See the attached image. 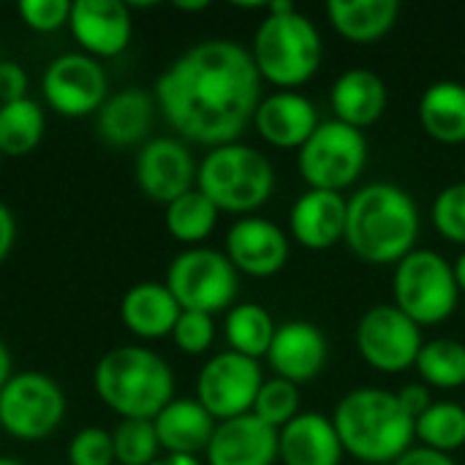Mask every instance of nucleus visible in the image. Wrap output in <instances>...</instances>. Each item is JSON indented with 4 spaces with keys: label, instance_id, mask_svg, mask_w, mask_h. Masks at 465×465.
Masks as SVG:
<instances>
[{
    "label": "nucleus",
    "instance_id": "nucleus-1",
    "mask_svg": "<svg viewBox=\"0 0 465 465\" xmlns=\"http://www.w3.org/2000/svg\"><path fill=\"white\" fill-rule=\"evenodd\" d=\"M262 84L248 46L207 38L163 68L153 98L180 139L213 150L240 142L264 98Z\"/></svg>",
    "mask_w": 465,
    "mask_h": 465
},
{
    "label": "nucleus",
    "instance_id": "nucleus-2",
    "mask_svg": "<svg viewBox=\"0 0 465 465\" xmlns=\"http://www.w3.org/2000/svg\"><path fill=\"white\" fill-rule=\"evenodd\" d=\"M422 232L417 199L395 183H368L349 196L346 237L349 251L371 267H395Z\"/></svg>",
    "mask_w": 465,
    "mask_h": 465
},
{
    "label": "nucleus",
    "instance_id": "nucleus-3",
    "mask_svg": "<svg viewBox=\"0 0 465 465\" xmlns=\"http://www.w3.org/2000/svg\"><path fill=\"white\" fill-rule=\"evenodd\" d=\"M343 452L365 465H392L414 447V420L398 395L381 387L346 392L332 414Z\"/></svg>",
    "mask_w": 465,
    "mask_h": 465
},
{
    "label": "nucleus",
    "instance_id": "nucleus-4",
    "mask_svg": "<svg viewBox=\"0 0 465 465\" xmlns=\"http://www.w3.org/2000/svg\"><path fill=\"white\" fill-rule=\"evenodd\" d=\"M251 57L262 82H270L278 90H297L322 68V33L294 3H270L267 16L253 33Z\"/></svg>",
    "mask_w": 465,
    "mask_h": 465
},
{
    "label": "nucleus",
    "instance_id": "nucleus-5",
    "mask_svg": "<svg viewBox=\"0 0 465 465\" xmlns=\"http://www.w3.org/2000/svg\"><path fill=\"white\" fill-rule=\"evenodd\" d=\"M98 401L120 420H155L174 401V373L169 362L142 346L106 351L93 373Z\"/></svg>",
    "mask_w": 465,
    "mask_h": 465
},
{
    "label": "nucleus",
    "instance_id": "nucleus-6",
    "mask_svg": "<svg viewBox=\"0 0 465 465\" xmlns=\"http://www.w3.org/2000/svg\"><path fill=\"white\" fill-rule=\"evenodd\" d=\"M196 188L221 213L248 218L272 199L275 166L251 144H221L207 150V155L199 161Z\"/></svg>",
    "mask_w": 465,
    "mask_h": 465
},
{
    "label": "nucleus",
    "instance_id": "nucleus-7",
    "mask_svg": "<svg viewBox=\"0 0 465 465\" xmlns=\"http://www.w3.org/2000/svg\"><path fill=\"white\" fill-rule=\"evenodd\" d=\"M460 289L452 264L433 248H417L392 270V305L414 324L436 327L452 319Z\"/></svg>",
    "mask_w": 465,
    "mask_h": 465
},
{
    "label": "nucleus",
    "instance_id": "nucleus-8",
    "mask_svg": "<svg viewBox=\"0 0 465 465\" xmlns=\"http://www.w3.org/2000/svg\"><path fill=\"white\" fill-rule=\"evenodd\" d=\"M368 136L346 123L322 120L308 142L297 150V172L313 191L343 193L362 177L368 166Z\"/></svg>",
    "mask_w": 465,
    "mask_h": 465
},
{
    "label": "nucleus",
    "instance_id": "nucleus-9",
    "mask_svg": "<svg viewBox=\"0 0 465 465\" xmlns=\"http://www.w3.org/2000/svg\"><path fill=\"white\" fill-rule=\"evenodd\" d=\"M166 289L183 311L215 316L234 308L240 292V272L223 251L215 248H185L166 270Z\"/></svg>",
    "mask_w": 465,
    "mask_h": 465
},
{
    "label": "nucleus",
    "instance_id": "nucleus-10",
    "mask_svg": "<svg viewBox=\"0 0 465 465\" xmlns=\"http://www.w3.org/2000/svg\"><path fill=\"white\" fill-rule=\"evenodd\" d=\"M65 417V392L38 371L14 373L0 390V428L16 441L49 439Z\"/></svg>",
    "mask_w": 465,
    "mask_h": 465
},
{
    "label": "nucleus",
    "instance_id": "nucleus-11",
    "mask_svg": "<svg viewBox=\"0 0 465 465\" xmlns=\"http://www.w3.org/2000/svg\"><path fill=\"white\" fill-rule=\"evenodd\" d=\"M354 343L362 362L384 376L411 371L425 346L422 327L414 324L392 302L368 308L354 330Z\"/></svg>",
    "mask_w": 465,
    "mask_h": 465
},
{
    "label": "nucleus",
    "instance_id": "nucleus-12",
    "mask_svg": "<svg viewBox=\"0 0 465 465\" xmlns=\"http://www.w3.org/2000/svg\"><path fill=\"white\" fill-rule=\"evenodd\" d=\"M262 384V362L226 349L202 365L196 376V401L213 414L215 422H226L253 411Z\"/></svg>",
    "mask_w": 465,
    "mask_h": 465
},
{
    "label": "nucleus",
    "instance_id": "nucleus-13",
    "mask_svg": "<svg viewBox=\"0 0 465 465\" xmlns=\"http://www.w3.org/2000/svg\"><path fill=\"white\" fill-rule=\"evenodd\" d=\"M41 93L49 109L63 117L98 114L106 95V71L95 57L84 52H68L54 57L41 79Z\"/></svg>",
    "mask_w": 465,
    "mask_h": 465
},
{
    "label": "nucleus",
    "instance_id": "nucleus-14",
    "mask_svg": "<svg viewBox=\"0 0 465 465\" xmlns=\"http://www.w3.org/2000/svg\"><path fill=\"white\" fill-rule=\"evenodd\" d=\"M196 172L199 163L193 161L191 147L177 136L150 139L136 155L139 191L163 207L196 188Z\"/></svg>",
    "mask_w": 465,
    "mask_h": 465
},
{
    "label": "nucleus",
    "instance_id": "nucleus-15",
    "mask_svg": "<svg viewBox=\"0 0 465 465\" xmlns=\"http://www.w3.org/2000/svg\"><path fill=\"white\" fill-rule=\"evenodd\" d=\"M229 262L240 275L248 278H272L278 275L292 256V237L272 221L248 215L237 218L226 232Z\"/></svg>",
    "mask_w": 465,
    "mask_h": 465
},
{
    "label": "nucleus",
    "instance_id": "nucleus-16",
    "mask_svg": "<svg viewBox=\"0 0 465 465\" xmlns=\"http://www.w3.org/2000/svg\"><path fill=\"white\" fill-rule=\"evenodd\" d=\"M264 360L270 362L272 376L300 387L322 376L330 360V346L324 332L313 322L292 319L278 324L272 346Z\"/></svg>",
    "mask_w": 465,
    "mask_h": 465
},
{
    "label": "nucleus",
    "instance_id": "nucleus-17",
    "mask_svg": "<svg viewBox=\"0 0 465 465\" xmlns=\"http://www.w3.org/2000/svg\"><path fill=\"white\" fill-rule=\"evenodd\" d=\"M68 27L90 57H117L134 35L131 8L120 0H74Z\"/></svg>",
    "mask_w": 465,
    "mask_h": 465
},
{
    "label": "nucleus",
    "instance_id": "nucleus-18",
    "mask_svg": "<svg viewBox=\"0 0 465 465\" xmlns=\"http://www.w3.org/2000/svg\"><path fill=\"white\" fill-rule=\"evenodd\" d=\"M319 123V109L308 95L300 90H275L259 101L251 125L270 147L300 150Z\"/></svg>",
    "mask_w": 465,
    "mask_h": 465
},
{
    "label": "nucleus",
    "instance_id": "nucleus-19",
    "mask_svg": "<svg viewBox=\"0 0 465 465\" xmlns=\"http://www.w3.org/2000/svg\"><path fill=\"white\" fill-rule=\"evenodd\" d=\"M346 210L349 196L308 188L289 210V237L305 251H330L346 237Z\"/></svg>",
    "mask_w": 465,
    "mask_h": 465
},
{
    "label": "nucleus",
    "instance_id": "nucleus-20",
    "mask_svg": "<svg viewBox=\"0 0 465 465\" xmlns=\"http://www.w3.org/2000/svg\"><path fill=\"white\" fill-rule=\"evenodd\" d=\"M204 458L207 465H275L278 430L253 414L218 422Z\"/></svg>",
    "mask_w": 465,
    "mask_h": 465
},
{
    "label": "nucleus",
    "instance_id": "nucleus-21",
    "mask_svg": "<svg viewBox=\"0 0 465 465\" xmlns=\"http://www.w3.org/2000/svg\"><path fill=\"white\" fill-rule=\"evenodd\" d=\"M346 458L332 417L322 411H300L278 430V463L341 465Z\"/></svg>",
    "mask_w": 465,
    "mask_h": 465
},
{
    "label": "nucleus",
    "instance_id": "nucleus-22",
    "mask_svg": "<svg viewBox=\"0 0 465 465\" xmlns=\"http://www.w3.org/2000/svg\"><path fill=\"white\" fill-rule=\"evenodd\" d=\"M390 104L387 82L371 68H349L330 87V106L338 123L357 131L376 125Z\"/></svg>",
    "mask_w": 465,
    "mask_h": 465
},
{
    "label": "nucleus",
    "instance_id": "nucleus-23",
    "mask_svg": "<svg viewBox=\"0 0 465 465\" xmlns=\"http://www.w3.org/2000/svg\"><path fill=\"white\" fill-rule=\"evenodd\" d=\"M180 313L183 308L177 305L166 283H158V281H142L131 286L120 302V319L125 330L144 341L169 338Z\"/></svg>",
    "mask_w": 465,
    "mask_h": 465
},
{
    "label": "nucleus",
    "instance_id": "nucleus-24",
    "mask_svg": "<svg viewBox=\"0 0 465 465\" xmlns=\"http://www.w3.org/2000/svg\"><path fill=\"white\" fill-rule=\"evenodd\" d=\"M155 98L142 87H128L104 101L95 114L98 136L112 147H131L142 142L155 120Z\"/></svg>",
    "mask_w": 465,
    "mask_h": 465
},
{
    "label": "nucleus",
    "instance_id": "nucleus-25",
    "mask_svg": "<svg viewBox=\"0 0 465 465\" xmlns=\"http://www.w3.org/2000/svg\"><path fill=\"white\" fill-rule=\"evenodd\" d=\"M155 436L169 455H202L215 433L213 414L196 398H174L155 420Z\"/></svg>",
    "mask_w": 465,
    "mask_h": 465
},
{
    "label": "nucleus",
    "instance_id": "nucleus-26",
    "mask_svg": "<svg viewBox=\"0 0 465 465\" xmlns=\"http://www.w3.org/2000/svg\"><path fill=\"white\" fill-rule=\"evenodd\" d=\"M327 22L332 30L351 44L381 41L401 16L398 0H330Z\"/></svg>",
    "mask_w": 465,
    "mask_h": 465
},
{
    "label": "nucleus",
    "instance_id": "nucleus-27",
    "mask_svg": "<svg viewBox=\"0 0 465 465\" xmlns=\"http://www.w3.org/2000/svg\"><path fill=\"white\" fill-rule=\"evenodd\" d=\"M417 117L422 131L439 144H465V84L441 79L420 95Z\"/></svg>",
    "mask_w": 465,
    "mask_h": 465
},
{
    "label": "nucleus",
    "instance_id": "nucleus-28",
    "mask_svg": "<svg viewBox=\"0 0 465 465\" xmlns=\"http://www.w3.org/2000/svg\"><path fill=\"white\" fill-rule=\"evenodd\" d=\"M275 319L272 313L259 302H237L226 311L223 335L229 343V351H237L251 360H264L272 338H275Z\"/></svg>",
    "mask_w": 465,
    "mask_h": 465
},
{
    "label": "nucleus",
    "instance_id": "nucleus-29",
    "mask_svg": "<svg viewBox=\"0 0 465 465\" xmlns=\"http://www.w3.org/2000/svg\"><path fill=\"white\" fill-rule=\"evenodd\" d=\"M414 371L420 381L433 392H452L465 387V343L458 338H433L425 341Z\"/></svg>",
    "mask_w": 465,
    "mask_h": 465
},
{
    "label": "nucleus",
    "instance_id": "nucleus-30",
    "mask_svg": "<svg viewBox=\"0 0 465 465\" xmlns=\"http://www.w3.org/2000/svg\"><path fill=\"white\" fill-rule=\"evenodd\" d=\"M414 441L425 450L455 455L465 447V406L458 401H433L414 420Z\"/></svg>",
    "mask_w": 465,
    "mask_h": 465
},
{
    "label": "nucleus",
    "instance_id": "nucleus-31",
    "mask_svg": "<svg viewBox=\"0 0 465 465\" xmlns=\"http://www.w3.org/2000/svg\"><path fill=\"white\" fill-rule=\"evenodd\" d=\"M218 218L221 210L199 188L166 204V232L188 248H199L215 232Z\"/></svg>",
    "mask_w": 465,
    "mask_h": 465
},
{
    "label": "nucleus",
    "instance_id": "nucleus-32",
    "mask_svg": "<svg viewBox=\"0 0 465 465\" xmlns=\"http://www.w3.org/2000/svg\"><path fill=\"white\" fill-rule=\"evenodd\" d=\"M46 117L38 101L19 98L11 104H0V153L19 158L33 153L44 139Z\"/></svg>",
    "mask_w": 465,
    "mask_h": 465
},
{
    "label": "nucleus",
    "instance_id": "nucleus-33",
    "mask_svg": "<svg viewBox=\"0 0 465 465\" xmlns=\"http://www.w3.org/2000/svg\"><path fill=\"white\" fill-rule=\"evenodd\" d=\"M112 444L114 463L120 465H153L163 452L153 420H120L112 430Z\"/></svg>",
    "mask_w": 465,
    "mask_h": 465
},
{
    "label": "nucleus",
    "instance_id": "nucleus-34",
    "mask_svg": "<svg viewBox=\"0 0 465 465\" xmlns=\"http://www.w3.org/2000/svg\"><path fill=\"white\" fill-rule=\"evenodd\" d=\"M300 403L302 401H300V387L297 384H292L286 379H278V376H270V379H264L251 414L259 417L264 425L281 430L302 411Z\"/></svg>",
    "mask_w": 465,
    "mask_h": 465
},
{
    "label": "nucleus",
    "instance_id": "nucleus-35",
    "mask_svg": "<svg viewBox=\"0 0 465 465\" xmlns=\"http://www.w3.org/2000/svg\"><path fill=\"white\" fill-rule=\"evenodd\" d=\"M430 221L447 242L465 248V183H452L436 193Z\"/></svg>",
    "mask_w": 465,
    "mask_h": 465
},
{
    "label": "nucleus",
    "instance_id": "nucleus-36",
    "mask_svg": "<svg viewBox=\"0 0 465 465\" xmlns=\"http://www.w3.org/2000/svg\"><path fill=\"white\" fill-rule=\"evenodd\" d=\"M172 341L183 354L199 357L204 351H210L213 341H215V322L207 313H196V311H183L174 330H172Z\"/></svg>",
    "mask_w": 465,
    "mask_h": 465
},
{
    "label": "nucleus",
    "instance_id": "nucleus-37",
    "mask_svg": "<svg viewBox=\"0 0 465 465\" xmlns=\"http://www.w3.org/2000/svg\"><path fill=\"white\" fill-rule=\"evenodd\" d=\"M71 465H114V444L112 433L104 428H82L68 444Z\"/></svg>",
    "mask_w": 465,
    "mask_h": 465
},
{
    "label": "nucleus",
    "instance_id": "nucleus-38",
    "mask_svg": "<svg viewBox=\"0 0 465 465\" xmlns=\"http://www.w3.org/2000/svg\"><path fill=\"white\" fill-rule=\"evenodd\" d=\"M22 22L35 33H54L68 25L71 3L68 0H19L16 5Z\"/></svg>",
    "mask_w": 465,
    "mask_h": 465
},
{
    "label": "nucleus",
    "instance_id": "nucleus-39",
    "mask_svg": "<svg viewBox=\"0 0 465 465\" xmlns=\"http://www.w3.org/2000/svg\"><path fill=\"white\" fill-rule=\"evenodd\" d=\"M19 98H27V71L14 60H3L0 63V104H11Z\"/></svg>",
    "mask_w": 465,
    "mask_h": 465
},
{
    "label": "nucleus",
    "instance_id": "nucleus-40",
    "mask_svg": "<svg viewBox=\"0 0 465 465\" xmlns=\"http://www.w3.org/2000/svg\"><path fill=\"white\" fill-rule=\"evenodd\" d=\"M395 395H398L401 406L406 409V414H409L411 420H417L420 414H425V411L430 409V403H433V392H430L422 381L406 384V387H401Z\"/></svg>",
    "mask_w": 465,
    "mask_h": 465
},
{
    "label": "nucleus",
    "instance_id": "nucleus-41",
    "mask_svg": "<svg viewBox=\"0 0 465 465\" xmlns=\"http://www.w3.org/2000/svg\"><path fill=\"white\" fill-rule=\"evenodd\" d=\"M392 465H460L452 455H444V452H433V450H425L420 444H414L406 455H401Z\"/></svg>",
    "mask_w": 465,
    "mask_h": 465
},
{
    "label": "nucleus",
    "instance_id": "nucleus-42",
    "mask_svg": "<svg viewBox=\"0 0 465 465\" xmlns=\"http://www.w3.org/2000/svg\"><path fill=\"white\" fill-rule=\"evenodd\" d=\"M14 240H16V221L11 210L0 202V262H5V256L11 253Z\"/></svg>",
    "mask_w": 465,
    "mask_h": 465
},
{
    "label": "nucleus",
    "instance_id": "nucleus-43",
    "mask_svg": "<svg viewBox=\"0 0 465 465\" xmlns=\"http://www.w3.org/2000/svg\"><path fill=\"white\" fill-rule=\"evenodd\" d=\"M153 465H204L199 458H193V455H169V452H163L158 460Z\"/></svg>",
    "mask_w": 465,
    "mask_h": 465
},
{
    "label": "nucleus",
    "instance_id": "nucleus-44",
    "mask_svg": "<svg viewBox=\"0 0 465 465\" xmlns=\"http://www.w3.org/2000/svg\"><path fill=\"white\" fill-rule=\"evenodd\" d=\"M14 373H11V351H8V346L0 341V390L5 387V381L11 379Z\"/></svg>",
    "mask_w": 465,
    "mask_h": 465
},
{
    "label": "nucleus",
    "instance_id": "nucleus-45",
    "mask_svg": "<svg viewBox=\"0 0 465 465\" xmlns=\"http://www.w3.org/2000/svg\"><path fill=\"white\" fill-rule=\"evenodd\" d=\"M452 270H455V281H458V289H460V294H465V248L460 251V256L455 259Z\"/></svg>",
    "mask_w": 465,
    "mask_h": 465
},
{
    "label": "nucleus",
    "instance_id": "nucleus-46",
    "mask_svg": "<svg viewBox=\"0 0 465 465\" xmlns=\"http://www.w3.org/2000/svg\"><path fill=\"white\" fill-rule=\"evenodd\" d=\"M177 8H183V11H202V8H207V3L202 0V3H177Z\"/></svg>",
    "mask_w": 465,
    "mask_h": 465
},
{
    "label": "nucleus",
    "instance_id": "nucleus-47",
    "mask_svg": "<svg viewBox=\"0 0 465 465\" xmlns=\"http://www.w3.org/2000/svg\"><path fill=\"white\" fill-rule=\"evenodd\" d=\"M0 465H22L19 460H14V458H0Z\"/></svg>",
    "mask_w": 465,
    "mask_h": 465
},
{
    "label": "nucleus",
    "instance_id": "nucleus-48",
    "mask_svg": "<svg viewBox=\"0 0 465 465\" xmlns=\"http://www.w3.org/2000/svg\"><path fill=\"white\" fill-rule=\"evenodd\" d=\"M0 163H3V153H0Z\"/></svg>",
    "mask_w": 465,
    "mask_h": 465
}]
</instances>
